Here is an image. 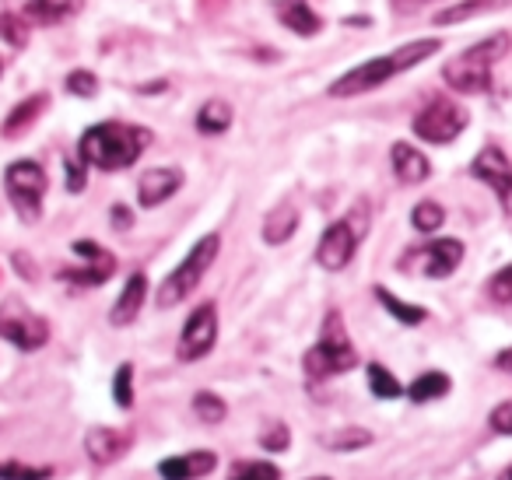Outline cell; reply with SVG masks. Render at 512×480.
Instances as JSON below:
<instances>
[{"label":"cell","mask_w":512,"mask_h":480,"mask_svg":"<svg viewBox=\"0 0 512 480\" xmlns=\"http://www.w3.org/2000/svg\"><path fill=\"white\" fill-rule=\"evenodd\" d=\"M148 144H151V130L113 120V123L88 127L78 141V155L85 165H95L102 172H120L127 165H134L148 151Z\"/></svg>","instance_id":"1"},{"label":"cell","mask_w":512,"mask_h":480,"mask_svg":"<svg viewBox=\"0 0 512 480\" xmlns=\"http://www.w3.org/2000/svg\"><path fill=\"white\" fill-rule=\"evenodd\" d=\"M439 46H442L439 39H418V43H407V46H400V50L386 53V57L365 60V64L351 67L348 74H341V78L327 88L330 99H351V95L372 92V88H379V85H386L390 78H397L400 71H411V67H418L421 60L432 57Z\"/></svg>","instance_id":"2"},{"label":"cell","mask_w":512,"mask_h":480,"mask_svg":"<svg viewBox=\"0 0 512 480\" xmlns=\"http://www.w3.org/2000/svg\"><path fill=\"white\" fill-rule=\"evenodd\" d=\"M512 36L509 32H495V36L481 39L470 50H463L460 57H453L446 67H442V78L453 92L460 95H481L491 88V71H495L498 60L509 53Z\"/></svg>","instance_id":"3"},{"label":"cell","mask_w":512,"mask_h":480,"mask_svg":"<svg viewBox=\"0 0 512 480\" xmlns=\"http://www.w3.org/2000/svg\"><path fill=\"white\" fill-rule=\"evenodd\" d=\"M355 365H358V351H355V344H351L348 330H344L341 312H327L320 340L306 351L302 368H306L309 379L320 382V379H330V375L351 372Z\"/></svg>","instance_id":"4"},{"label":"cell","mask_w":512,"mask_h":480,"mask_svg":"<svg viewBox=\"0 0 512 480\" xmlns=\"http://www.w3.org/2000/svg\"><path fill=\"white\" fill-rule=\"evenodd\" d=\"M218 249H221V235H214V232L204 235V239L186 253V260L162 281V288H158V305H162V309H176L179 302H186V298L197 291V284L204 281L207 267L218 260Z\"/></svg>","instance_id":"5"},{"label":"cell","mask_w":512,"mask_h":480,"mask_svg":"<svg viewBox=\"0 0 512 480\" xmlns=\"http://www.w3.org/2000/svg\"><path fill=\"white\" fill-rule=\"evenodd\" d=\"M365 232H369V204L358 200L348 218L334 221V225L323 232L320 246H316V263H320L323 270H334V274L344 270L355 260V249H358V242L365 239Z\"/></svg>","instance_id":"6"},{"label":"cell","mask_w":512,"mask_h":480,"mask_svg":"<svg viewBox=\"0 0 512 480\" xmlns=\"http://www.w3.org/2000/svg\"><path fill=\"white\" fill-rule=\"evenodd\" d=\"M46 169L39 162H11L8 169H4V190H8V200L11 207L18 211V218L22 221H39V214H43V197H46Z\"/></svg>","instance_id":"7"},{"label":"cell","mask_w":512,"mask_h":480,"mask_svg":"<svg viewBox=\"0 0 512 480\" xmlns=\"http://www.w3.org/2000/svg\"><path fill=\"white\" fill-rule=\"evenodd\" d=\"M0 337L15 344L18 351H39L50 340V323L39 312H32L22 298L0 302Z\"/></svg>","instance_id":"8"},{"label":"cell","mask_w":512,"mask_h":480,"mask_svg":"<svg viewBox=\"0 0 512 480\" xmlns=\"http://www.w3.org/2000/svg\"><path fill=\"white\" fill-rule=\"evenodd\" d=\"M470 113L449 99H432L418 116H414V134L428 144H449L467 130Z\"/></svg>","instance_id":"9"},{"label":"cell","mask_w":512,"mask_h":480,"mask_svg":"<svg viewBox=\"0 0 512 480\" xmlns=\"http://www.w3.org/2000/svg\"><path fill=\"white\" fill-rule=\"evenodd\" d=\"M214 344H218V309H214V302H204L186 319L183 333H179V344H176V358L200 361L214 351Z\"/></svg>","instance_id":"10"},{"label":"cell","mask_w":512,"mask_h":480,"mask_svg":"<svg viewBox=\"0 0 512 480\" xmlns=\"http://www.w3.org/2000/svg\"><path fill=\"white\" fill-rule=\"evenodd\" d=\"M460 263H463V242L460 239H435V242H428V246L407 253L404 260H400V267H418L425 277L442 281V277L453 274Z\"/></svg>","instance_id":"11"},{"label":"cell","mask_w":512,"mask_h":480,"mask_svg":"<svg viewBox=\"0 0 512 480\" xmlns=\"http://www.w3.org/2000/svg\"><path fill=\"white\" fill-rule=\"evenodd\" d=\"M470 172H474V179L488 183L491 190H495V197H498V204H502V211L512 214V165H509V158H505V151L495 148V144L481 148V155L474 158Z\"/></svg>","instance_id":"12"},{"label":"cell","mask_w":512,"mask_h":480,"mask_svg":"<svg viewBox=\"0 0 512 480\" xmlns=\"http://www.w3.org/2000/svg\"><path fill=\"white\" fill-rule=\"evenodd\" d=\"M74 253L78 256H85V267H67V270H60V277L64 281H71V284H81V288H95V284H106L109 277H113V270H116V256L113 253H106V249L99 246V242H92V239H78L74 242Z\"/></svg>","instance_id":"13"},{"label":"cell","mask_w":512,"mask_h":480,"mask_svg":"<svg viewBox=\"0 0 512 480\" xmlns=\"http://www.w3.org/2000/svg\"><path fill=\"white\" fill-rule=\"evenodd\" d=\"M183 186V172L179 169H148L141 176V183H137V200H141V207H158L165 204V200L172 197V193Z\"/></svg>","instance_id":"14"},{"label":"cell","mask_w":512,"mask_h":480,"mask_svg":"<svg viewBox=\"0 0 512 480\" xmlns=\"http://www.w3.org/2000/svg\"><path fill=\"white\" fill-rule=\"evenodd\" d=\"M127 449H130V435H127V431H120V428H92L85 435L88 459H92V463H99V466L116 463V459H120Z\"/></svg>","instance_id":"15"},{"label":"cell","mask_w":512,"mask_h":480,"mask_svg":"<svg viewBox=\"0 0 512 480\" xmlns=\"http://www.w3.org/2000/svg\"><path fill=\"white\" fill-rule=\"evenodd\" d=\"M218 466V456L207 449L200 452H186V456H169L158 463L162 480H193V477H207V473Z\"/></svg>","instance_id":"16"},{"label":"cell","mask_w":512,"mask_h":480,"mask_svg":"<svg viewBox=\"0 0 512 480\" xmlns=\"http://www.w3.org/2000/svg\"><path fill=\"white\" fill-rule=\"evenodd\" d=\"M144 298H148V277H144V274H130V281L123 284L116 305L109 309V323H113V326H130L137 316H141Z\"/></svg>","instance_id":"17"},{"label":"cell","mask_w":512,"mask_h":480,"mask_svg":"<svg viewBox=\"0 0 512 480\" xmlns=\"http://www.w3.org/2000/svg\"><path fill=\"white\" fill-rule=\"evenodd\" d=\"M390 162H393L397 179H400V183H407V186H418V183H425V179L432 176V165H428V158L421 155L414 144L397 141L390 148Z\"/></svg>","instance_id":"18"},{"label":"cell","mask_w":512,"mask_h":480,"mask_svg":"<svg viewBox=\"0 0 512 480\" xmlns=\"http://www.w3.org/2000/svg\"><path fill=\"white\" fill-rule=\"evenodd\" d=\"M274 11H278V22L292 29L295 36H316L323 29V18L309 8L306 0H278Z\"/></svg>","instance_id":"19"},{"label":"cell","mask_w":512,"mask_h":480,"mask_svg":"<svg viewBox=\"0 0 512 480\" xmlns=\"http://www.w3.org/2000/svg\"><path fill=\"white\" fill-rule=\"evenodd\" d=\"M295 228H299V211H295L292 204H281L278 211L267 214L264 242H267V246H285V242L295 235Z\"/></svg>","instance_id":"20"},{"label":"cell","mask_w":512,"mask_h":480,"mask_svg":"<svg viewBox=\"0 0 512 480\" xmlns=\"http://www.w3.org/2000/svg\"><path fill=\"white\" fill-rule=\"evenodd\" d=\"M74 8H78V0H29L22 18L32 25H57V22H64Z\"/></svg>","instance_id":"21"},{"label":"cell","mask_w":512,"mask_h":480,"mask_svg":"<svg viewBox=\"0 0 512 480\" xmlns=\"http://www.w3.org/2000/svg\"><path fill=\"white\" fill-rule=\"evenodd\" d=\"M46 95L39 92V95H32V99H25V102H18L15 109H11V116L4 120V137H18L22 130H29L32 123H36V116L46 109Z\"/></svg>","instance_id":"22"},{"label":"cell","mask_w":512,"mask_h":480,"mask_svg":"<svg viewBox=\"0 0 512 480\" xmlns=\"http://www.w3.org/2000/svg\"><path fill=\"white\" fill-rule=\"evenodd\" d=\"M228 127H232V106H228V102L211 99V102H204V106H200V113H197V130H200V134L214 137V134H225Z\"/></svg>","instance_id":"23"},{"label":"cell","mask_w":512,"mask_h":480,"mask_svg":"<svg viewBox=\"0 0 512 480\" xmlns=\"http://www.w3.org/2000/svg\"><path fill=\"white\" fill-rule=\"evenodd\" d=\"M502 4H509V0H460V4H453V8L439 11L432 22L435 25H456V22H467V18H474V15H484V11L502 8Z\"/></svg>","instance_id":"24"},{"label":"cell","mask_w":512,"mask_h":480,"mask_svg":"<svg viewBox=\"0 0 512 480\" xmlns=\"http://www.w3.org/2000/svg\"><path fill=\"white\" fill-rule=\"evenodd\" d=\"M449 393V375L446 372H425L407 386V396L414 403H428V400H439V396Z\"/></svg>","instance_id":"25"},{"label":"cell","mask_w":512,"mask_h":480,"mask_svg":"<svg viewBox=\"0 0 512 480\" xmlns=\"http://www.w3.org/2000/svg\"><path fill=\"white\" fill-rule=\"evenodd\" d=\"M376 298L383 302V309L390 312L397 323H404V326H418V323H425L428 319V312L421 309V305H407V302H400L393 291H386V288H376Z\"/></svg>","instance_id":"26"},{"label":"cell","mask_w":512,"mask_h":480,"mask_svg":"<svg viewBox=\"0 0 512 480\" xmlns=\"http://www.w3.org/2000/svg\"><path fill=\"white\" fill-rule=\"evenodd\" d=\"M369 389L379 400H397V396H404V386L397 382V375H393L390 368L376 365V361L369 365Z\"/></svg>","instance_id":"27"},{"label":"cell","mask_w":512,"mask_h":480,"mask_svg":"<svg viewBox=\"0 0 512 480\" xmlns=\"http://www.w3.org/2000/svg\"><path fill=\"white\" fill-rule=\"evenodd\" d=\"M228 480H281V470L264 459H239V463L228 470Z\"/></svg>","instance_id":"28"},{"label":"cell","mask_w":512,"mask_h":480,"mask_svg":"<svg viewBox=\"0 0 512 480\" xmlns=\"http://www.w3.org/2000/svg\"><path fill=\"white\" fill-rule=\"evenodd\" d=\"M442 221H446V211H442L435 200H421L411 211V225L418 228V232H439Z\"/></svg>","instance_id":"29"},{"label":"cell","mask_w":512,"mask_h":480,"mask_svg":"<svg viewBox=\"0 0 512 480\" xmlns=\"http://www.w3.org/2000/svg\"><path fill=\"white\" fill-rule=\"evenodd\" d=\"M193 414H197L204 424H218V421H225L228 407H225V400H221V396L197 393V396H193Z\"/></svg>","instance_id":"30"},{"label":"cell","mask_w":512,"mask_h":480,"mask_svg":"<svg viewBox=\"0 0 512 480\" xmlns=\"http://www.w3.org/2000/svg\"><path fill=\"white\" fill-rule=\"evenodd\" d=\"M113 400H116V407H120V410H130V407H134V365H127V361H123V365L116 368Z\"/></svg>","instance_id":"31"},{"label":"cell","mask_w":512,"mask_h":480,"mask_svg":"<svg viewBox=\"0 0 512 480\" xmlns=\"http://www.w3.org/2000/svg\"><path fill=\"white\" fill-rule=\"evenodd\" d=\"M50 477H53L50 466H29V463H18V459L0 463V480H50Z\"/></svg>","instance_id":"32"},{"label":"cell","mask_w":512,"mask_h":480,"mask_svg":"<svg viewBox=\"0 0 512 480\" xmlns=\"http://www.w3.org/2000/svg\"><path fill=\"white\" fill-rule=\"evenodd\" d=\"M0 36L8 39L11 46H25L29 43V22L18 15H0Z\"/></svg>","instance_id":"33"},{"label":"cell","mask_w":512,"mask_h":480,"mask_svg":"<svg viewBox=\"0 0 512 480\" xmlns=\"http://www.w3.org/2000/svg\"><path fill=\"white\" fill-rule=\"evenodd\" d=\"M488 295L495 298L498 305H512V263L491 277V281H488Z\"/></svg>","instance_id":"34"},{"label":"cell","mask_w":512,"mask_h":480,"mask_svg":"<svg viewBox=\"0 0 512 480\" xmlns=\"http://www.w3.org/2000/svg\"><path fill=\"white\" fill-rule=\"evenodd\" d=\"M67 92L81 95V99H95V92H99V81H95L92 71H71V74H67Z\"/></svg>","instance_id":"35"},{"label":"cell","mask_w":512,"mask_h":480,"mask_svg":"<svg viewBox=\"0 0 512 480\" xmlns=\"http://www.w3.org/2000/svg\"><path fill=\"white\" fill-rule=\"evenodd\" d=\"M369 442H372V435L362 428H351L334 438H323V445H330V449H362V445H369Z\"/></svg>","instance_id":"36"},{"label":"cell","mask_w":512,"mask_h":480,"mask_svg":"<svg viewBox=\"0 0 512 480\" xmlns=\"http://www.w3.org/2000/svg\"><path fill=\"white\" fill-rule=\"evenodd\" d=\"M288 442H292V438H288V424H271V428L260 435V445L271 452H285Z\"/></svg>","instance_id":"37"},{"label":"cell","mask_w":512,"mask_h":480,"mask_svg":"<svg viewBox=\"0 0 512 480\" xmlns=\"http://www.w3.org/2000/svg\"><path fill=\"white\" fill-rule=\"evenodd\" d=\"M488 424L498 431V435H512V400L509 403H498V407L491 410Z\"/></svg>","instance_id":"38"},{"label":"cell","mask_w":512,"mask_h":480,"mask_svg":"<svg viewBox=\"0 0 512 480\" xmlns=\"http://www.w3.org/2000/svg\"><path fill=\"white\" fill-rule=\"evenodd\" d=\"M67 190L71 193H81L85 190V183H88V176H85V162H74V158H67Z\"/></svg>","instance_id":"39"},{"label":"cell","mask_w":512,"mask_h":480,"mask_svg":"<svg viewBox=\"0 0 512 480\" xmlns=\"http://www.w3.org/2000/svg\"><path fill=\"white\" fill-rule=\"evenodd\" d=\"M130 221H134V218H130V207L116 204V207H113V225H116V228H130Z\"/></svg>","instance_id":"40"},{"label":"cell","mask_w":512,"mask_h":480,"mask_svg":"<svg viewBox=\"0 0 512 480\" xmlns=\"http://www.w3.org/2000/svg\"><path fill=\"white\" fill-rule=\"evenodd\" d=\"M15 267H18V274H22V277H29V281H36V270H32V260H29V256L15 253Z\"/></svg>","instance_id":"41"},{"label":"cell","mask_w":512,"mask_h":480,"mask_svg":"<svg viewBox=\"0 0 512 480\" xmlns=\"http://www.w3.org/2000/svg\"><path fill=\"white\" fill-rule=\"evenodd\" d=\"M425 0H393V8L400 11V15H411V11H418Z\"/></svg>","instance_id":"42"},{"label":"cell","mask_w":512,"mask_h":480,"mask_svg":"<svg viewBox=\"0 0 512 480\" xmlns=\"http://www.w3.org/2000/svg\"><path fill=\"white\" fill-rule=\"evenodd\" d=\"M495 368H502V372H512V347H505V351H498Z\"/></svg>","instance_id":"43"},{"label":"cell","mask_w":512,"mask_h":480,"mask_svg":"<svg viewBox=\"0 0 512 480\" xmlns=\"http://www.w3.org/2000/svg\"><path fill=\"white\" fill-rule=\"evenodd\" d=\"M498 480H512V466H505V470L498 473Z\"/></svg>","instance_id":"44"},{"label":"cell","mask_w":512,"mask_h":480,"mask_svg":"<svg viewBox=\"0 0 512 480\" xmlns=\"http://www.w3.org/2000/svg\"><path fill=\"white\" fill-rule=\"evenodd\" d=\"M309 480H330V477H309Z\"/></svg>","instance_id":"45"},{"label":"cell","mask_w":512,"mask_h":480,"mask_svg":"<svg viewBox=\"0 0 512 480\" xmlns=\"http://www.w3.org/2000/svg\"><path fill=\"white\" fill-rule=\"evenodd\" d=\"M0 74H4V64H0Z\"/></svg>","instance_id":"46"}]
</instances>
